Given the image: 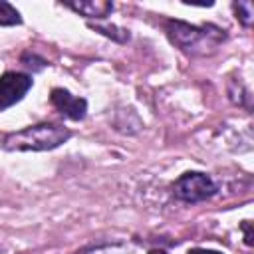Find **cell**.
Listing matches in <instances>:
<instances>
[{"mask_svg":"<svg viewBox=\"0 0 254 254\" xmlns=\"http://www.w3.org/2000/svg\"><path fill=\"white\" fill-rule=\"evenodd\" d=\"M64 4L85 18H107L113 12V2L107 0H73Z\"/></svg>","mask_w":254,"mask_h":254,"instance_id":"8992f818","label":"cell"},{"mask_svg":"<svg viewBox=\"0 0 254 254\" xmlns=\"http://www.w3.org/2000/svg\"><path fill=\"white\" fill-rule=\"evenodd\" d=\"M91 28H93L95 32H99V34L107 36V38H113L115 42H127V40H129L127 30L117 28V26H101V24H91Z\"/></svg>","mask_w":254,"mask_h":254,"instance_id":"9c48e42d","label":"cell"},{"mask_svg":"<svg viewBox=\"0 0 254 254\" xmlns=\"http://www.w3.org/2000/svg\"><path fill=\"white\" fill-rule=\"evenodd\" d=\"M218 190V185L200 171H187L173 183V192L183 202H202L214 196Z\"/></svg>","mask_w":254,"mask_h":254,"instance_id":"3957f363","label":"cell"},{"mask_svg":"<svg viewBox=\"0 0 254 254\" xmlns=\"http://www.w3.org/2000/svg\"><path fill=\"white\" fill-rule=\"evenodd\" d=\"M149 254H167L165 250H149Z\"/></svg>","mask_w":254,"mask_h":254,"instance_id":"7c38bea8","label":"cell"},{"mask_svg":"<svg viewBox=\"0 0 254 254\" xmlns=\"http://www.w3.org/2000/svg\"><path fill=\"white\" fill-rule=\"evenodd\" d=\"M71 131L58 123H38L20 131L0 135V145L6 151H52L64 145Z\"/></svg>","mask_w":254,"mask_h":254,"instance_id":"6da1fadb","label":"cell"},{"mask_svg":"<svg viewBox=\"0 0 254 254\" xmlns=\"http://www.w3.org/2000/svg\"><path fill=\"white\" fill-rule=\"evenodd\" d=\"M189 254H222L218 250H208V248H190Z\"/></svg>","mask_w":254,"mask_h":254,"instance_id":"8fae6325","label":"cell"},{"mask_svg":"<svg viewBox=\"0 0 254 254\" xmlns=\"http://www.w3.org/2000/svg\"><path fill=\"white\" fill-rule=\"evenodd\" d=\"M34 79L22 71H6L0 75V111L16 105L30 91Z\"/></svg>","mask_w":254,"mask_h":254,"instance_id":"277c9868","label":"cell"},{"mask_svg":"<svg viewBox=\"0 0 254 254\" xmlns=\"http://www.w3.org/2000/svg\"><path fill=\"white\" fill-rule=\"evenodd\" d=\"M240 226L244 230V242H246V246H252L254 240H252V224H250V220H244Z\"/></svg>","mask_w":254,"mask_h":254,"instance_id":"30bf717a","label":"cell"},{"mask_svg":"<svg viewBox=\"0 0 254 254\" xmlns=\"http://www.w3.org/2000/svg\"><path fill=\"white\" fill-rule=\"evenodd\" d=\"M50 101L64 117H67L71 121H81L87 113V101L83 97L69 93L64 87H54L50 93Z\"/></svg>","mask_w":254,"mask_h":254,"instance_id":"5b68a950","label":"cell"},{"mask_svg":"<svg viewBox=\"0 0 254 254\" xmlns=\"http://www.w3.org/2000/svg\"><path fill=\"white\" fill-rule=\"evenodd\" d=\"M22 16L20 12L6 0H0V26H20Z\"/></svg>","mask_w":254,"mask_h":254,"instance_id":"52a82bcc","label":"cell"},{"mask_svg":"<svg viewBox=\"0 0 254 254\" xmlns=\"http://www.w3.org/2000/svg\"><path fill=\"white\" fill-rule=\"evenodd\" d=\"M232 8H234V12H236L238 22H240L242 26L250 28L252 22H254V8H252V2H248V0H240V2H234Z\"/></svg>","mask_w":254,"mask_h":254,"instance_id":"ba28073f","label":"cell"},{"mask_svg":"<svg viewBox=\"0 0 254 254\" xmlns=\"http://www.w3.org/2000/svg\"><path fill=\"white\" fill-rule=\"evenodd\" d=\"M165 30L173 44H177L183 52L192 56H204L216 50V46L226 38L224 30L218 26H192L181 20H167Z\"/></svg>","mask_w":254,"mask_h":254,"instance_id":"7a4b0ae2","label":"cell"}]
</instances>
